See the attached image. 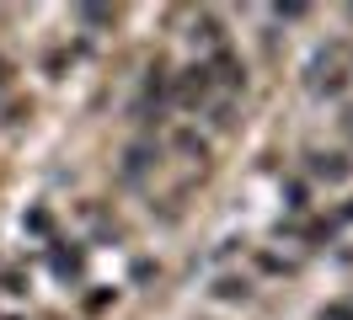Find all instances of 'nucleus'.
<instances>
[{"label": "nucleus", "instance_id": "f03ea898", "mask_svg": "<svg viewBox=\"0 0 353 320\" xmlns=\"http://www.w3.org/2000/svg\"><path fill=\"white\" fill-rule=\"evenodd\" d=\"M310 171H316V176H327V182H348V176H353L348 155H316V160H310Z\"/></svg>", "mask_w": 353, "mask_h": 320}, {"label": "nucleus", "instance_id": "20e7f679", "mask_svg": "<svg viewBox=\"0 0 353 320\" xmlns=\"http://www.w3.org/2000/svg\"><path fill=\"white\" fill-rule=\"evenodd\" d=\"M214 294H220V299H246V294H252V283H246V277H220Z\"/></svg>", "mask_w": 353, "mask_h": 320}, {"label": "nucleus", "instance_id": "7ed1b4c3", "mask_svg": "<svg viewBox=\"0 0 353 320\" xmlns=\"http://www.w3.org/2000/svg\"><path fill=\"white\" fill-rule=\"evenodd\" d=\"M209 75H220L225 85H241V81H246V70H241V64H236V59H230V54H220V59H214V70H209Z\"/></svg>", "mask_w": 353, "mask_h": 320}, {"label": "nucleus", "instance_id": "f257e3e1", "mask_svg": "<svg viewBox=\"0 0 353 320\" xmlns=\"http://www.w3.org/2000/svg\"><path fill=\"white\" fill-rule=\"evenodd\" d=\"M203 96H209V64L182 70V81H176V102H182V107H199Z\"/></svg>", "mask_w": 353, "mask_h": 320}, {"label": "nucleus", "instance_id": "423d86ee", "mask_svg": "<svg viewBox=\"0 0 353 320\" xmlns=\"http://www.w3.org/2000/svg\"><path fill=\"white\" fill-rule=\"evenodd\" d=\"M6 75H11V70H6V64H0V81H6Z\"/></svg>", "mask_w": 353, "mask_h": 320}, {"label": "nucleus", "instance_id": "39448f33", "mask_svg": "<svg viewBox=\"0 0 353 320\" xmlns=\"http://www.w3.org/2000/svg\"><path fill=\"white\" fill-rule=\"evenodd\" d=\"M145 166H150V149H145V145H134V149H129V166H123V171H129V176H139Z\"/></svg>", "mask_w": 353, "mask_h": 320}]
</instances>
